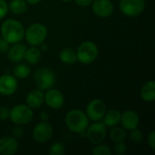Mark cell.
I'll use <instances>...</instances> for the list:
<instances>
[{"mask_svg": "<svg viewBox=\"0 0 155 155\" xmlns=\"http://www.w3.org/2000/svg\"><path fill=\"white\" fill-rule=\"evenodd\" d=\"M27 4H30V5H37L41 0H25Z\"/></svg>", "mask_w": 155, "mask_h": 155, "instance_id": "obj_37", "label": "cell"}, {"mask_svg": "<svg viewBox=\"0 0 155 155\" xmlns=\"http://www.w3.org/2000/svg\"><path fill=\"white\" fill-rule=\"evenodd\" d=\"M59 59L65 64H73L77 61L76 52L69 47L64 48L59 53Z\"/></svg>", "mask_w": 155, "mask_h": 155, "instance_id": "obj_21", "label": "cell"}, {"mask_svg": "<svg viewBox=\"0 0 155 155\" xmlns=\"http://www.w3.org/2000/svg\"><path fill=\"white\" fill-rule=\"evenodd\" d=\"M13 73L15 77L19 79H25L27 78L31 74V68L28 64L25 63H17V64L15 65L13 69Z\"/></svg>", "mask_w": 155, "mask_h": 155, "instance_id": "obj_22", "label": "cell"}, {"mask_svg": "<svg viewBox=\"0 0 155 155\" xmlns=\"http://www.w3.org/2000/svg\"><path fill=\"white\" fill-rule=\"evenodd\" d=\"M106 113V106L103 100L94 99L92 100L86 107V115L89 120L94 122H99L103 120Z\"/></svg>", "mask_w": 155, "mask_h": 155, "instance_id": "obj_9", "label": "cell"}, {"mask_svg": "<svg viewBox=\"0 0 155 155\" xmlns=\"http://www.w3.org/2000/svg\"><path fill=\"white\" fill-rule=\"evenodd\" d=\"M18 88L16 77L10 74H4L0 76V94L9 96L14 94Z\"/></svg>", "mask_w": 155, "mask_h": 155, "instance_id": "obj_13", "label": "cell"}, {"mask_svg": "<svg viewBox=\"0 0 155 155\" xmlns=\"http://www.w3.org/2000/svg\"><path fill=\"white\" fill-rule=\"evenodd\" d=\"M84 132L85 138L93 144L102 143L106 137V126L100 121L88 125Z\"/></svg>", "mask_w": 155, "mask_h": 155, "instance_id": "obj_7", "label": "cell"}, {"mask_svg": "<svg viewBox=\"0 0 155 155\" xmlns=\"http://www.w3.org/2000/svg\"><path fill=\"white\" fill-rule=\"evenodd\" d=\"M110 139L114 143H118V142H123L124 141L126 137V132L124 127H119V126H114L112 127V130L109 133Z\"/></svg>", "mask_w": 155, "mask_h": 155, "instance_id": "obj_24", "label": "cell"}, {"mask_svg": "<svg viewBox=\"0 0 155 155\" xmlns=\"http://www.w3.org/2000/svg\"><path fill=\"white\" fill-rule=\"evenodd\" d=\"M24 133H25L24 128L21 125H17V124L12 130V134L15 138H21L24 135Z\"/></svg>", "mask_w": 155, "mask_h": 155, "instance_id": "obj_30", "label": "cell"}, {"mask_svg": "<svg viewBox=\"0 0 155 155\" xmlns=\"http://www.w3.org/2000/svg\"><path fill=\"white\" fill-rule=\"evenodd\" d=\"M65 153V146L62 143H54L49 148L50 155H64Z\"/></svg>", "mask_w": 155, "mask_h": 155, "instance_id": "obj_25", "label": "cell"}, {"mask_svg": "<svg viewBox=\"0 0 155 155\" xmlns=\"http://www.w3.org/2000/svg\"><path fill=\"white\" fill-rule=\"evenodd\" d=\"M47 28L41 23H35L25 31V39L31 46H37L44 43L47 37Z\"/></svg>", "mask_w": 155, "mask_h": 155, "instance_id": "obj_3", "label": "cell"}, {"mask_svg": "<svg viewBox=\"0 0 155 155\" xmlns=\"http://www.w3.org/2000/svg\"><path fill=\"white\" fill-rule=\"evenodd\" d=\"M64 121L69 130L76 134L84 132L89 125V118L86 114L80 109L70 110L66 114Z\"/></svg>", "mask_w": 155, "mask_h": 155, "instance_id": "obj_2", "label": "cell"}, {"mask_svg": "<svg viewBox=\"0 0 155 155\" xmlns=\"http://www.w3.org/2000/svg\"><path fill=\"white\" fill-rule=\"evenodd\" d=\"M44 102L48 107L56 110L63 107L64 104V97L58 89L52 87L46 90L45 94H44Z\"/></svg>", "mask_w": 155, "mask_h": 155, "instance_id": "obj_11", "label": "cell"}, {"mask_svg": "<svg viewBox=\"0 0 155 155\" xmlns=\"http://www.w3.org/2000/svg\"><path fill=\"white\" fill-rule=\"evenodd\" d=\"M143 138V132L141 130H139L138 128L131 130L130 139H131V141L134 143H142Z\"/></svg>", "mask_w": 155, "mask_h": 155, "instance_id": "obj_27", "label": "cell"}, {"mask_svg": "<svg viewBox=\"0 0 155 155\" xmlns=\"http://www.w3.org/2000/svg\"><path fill=\"white\" fill-rule=\"evenodd\" d=\"M39 45H40V47H39V49L41 50V52H42V51H43V52H45V51H46V50L48 49V47H47V45H46L45 44H44V43H42V44H40Z\"/></svg>", "mask_w": 155, "mask_h": 155, "instance_id": "obj_36", "label": "cell"}, {"mask_svg": "<svg viewBox=\"0 0 155 155\" xmlns=\"http://www.w3.org/2000/svg\"><path fill=\"white\" fill-rule=\"evenodd\" d=\"M99 54L98 46L92 41H84L77 48L76 57L77 61L82 64H89L95 61Z\"/></svg>", "mask_w": 155, "mask_h": 155, "instance_id": "obj_4", "label": "cell"}, {"mask_svg": "<svg viewBox=\"0 0 155 155\" xmlns=\"http://www.w3.org/2000/svg\"><path fill=\"white\" fill-rule=\"evenodd\" d=\"M9 48V44L3 38L0 37V53H5Z\"/></svg>", "mask_w": 155, "mask_h": 155, "instance_id": "obj_33", "label": "cell"}, {"mask_svg": "<svg viewBox=\"0 0 155 155\" xmlns=\"http://www.w3.org/2000/svg\"><path fill=\"white\" fill-rule=\"evenodd\" d=\"M35 80L38 86V89L45 91L54 87L56 77L54 73L51 69L47 67H41L35 71Z\"/></svg>", "mask_w": 155, "mask_h": 155, "instance_id": "obj_6", "label": "cell"}, {"mask_svg": "<svg viewBox=\"0 0 155 155\" xmlns=\"http://www.w3.org/2000/svg\"><path fill=\"white\" fill-rule=\"evenodd\" d=\"M76 5L80 6H88L92 4L93 0H74Z\"/></svg>", "mask_w": 155, "mask_h": 155, "instance_id": "obj_34", "label": "cell"}, {"mask_svg": "<svg viewBox=\"0 0 155 155\" xmlns=\"http://www.w3.org/2000/svg\"><path fill=\"white\" fill-rule=\"evenodd\" d=\"M93 154L94 155H110L112 153L111 149L104 144H96V146L93 150Z\"/></svg>", "mask_w": 155, "mask_h": 155, "instance_id": "obj_26", "label": "cell"}, {"mask_svg": "<svg viewBox=\"0 0 155 155\" xmlns=\"http://www.w3.org/2000/svg\"><path fill=\"white\" fill-rule=\"evenodd\" d=\"M121 114H122L118 110H115V109H111L109 111H106L103 118L104 124L109 128L118 125L121 122Z\"/></svg>", "mask_w": 155, "mask_h": 155, "instance_id": "obj_18", "label": "cell"}, {"mask_svg": "<svg viewBox=\"0 0 155 155\" xmlns=\"http://www.w3.org/2000/svg\"><path fill=\"white\" fill-rule=\"evenodd\" d=\"M145 9L144 0H121L120 10L128 17H136Z\"/></svg>", "mask_w": 155, "mask_h": 155, "instance_id": "obj_8", "label": "cell"}, {"mask_svg": "<svg viewBox=\"0 0 155 155\" xmlns=\"http://www.w3.org/2000/svg\"><path fill=\"white\" fill-rule=\"evenodd\" d=\"M41 50L36 46H31L30 48H26L25 53L24 59L28 64H36L42 56Z\"/></svg>", "mask_w": 155, "mask_h": 155, "instance_id": "obj_20", "label": "cell"}, {"mask_svg": "<svg viewBox=\"0 0 155 155\" xmlns=\"http://www.w3.org/2000/svg\"><path fill=\"white\" fill-rule=\"evenodd\" d=\"M61 1H63V2H64V3H68V2H70V1H72V0H61Z\"/></svg>", "mask_w": 155, "mask_h": 155, "instance_id": "obj_38", "label": "cell"}, {"mask_svg": "<svg viewBox=\"0 0 155 155\" xmlns=\"http://www.w3.org/2000/svg\"><path fill=\"white\" fill-rule=\"evenodd\" d=\"M141 97L145 102H153L155 100V82L150 80L146 82L141 89Z\"/></svg>", "mask_w": 155, "mask_h": 155, "instance_id": "obj_19", "label": "cell"}, {"mask_svg": "<svg viewBox=\"0 0 155 155\" xmlns=\"http://www.w3.org/2000/svg\"><path fill=\"white\" fill-rule=\"evenodd\" d=\"M26 104L32 109L40 108L44 102V93L40 89H35L31 91L26 96Z\"/></svg>", "mask_w": 155, "mask_h": 155, "instance_id": "obj_17", "label": "cell"}, {"mask_svg": "<svg viewBox=\"0 0 155 155\" xmlns=\"http://www.w3.org/2000/svg\"><path fill=\"white\" fill-rule=\"evenodd\" d=\"M34 117V112L27 104H16L9 113L10 120L17 125H25L29 124Z\"/></svg>", "mask_w": 155, "mask_h": 155, "instance_id": "obj_5", "label": "cell"}, {"mask_svg": "<svg viewBox=\"0 0 155 155\" xmlns=\"http://www.w3.org/2000/svg\"><path fill=\"white\" fill-rule=\"evenodd\" d=\"M125 130H133L139 126L140 118L138 114L134 110H126L121 114V122Z\"/></svg>", "mask_w": 155, "mask_h": 155, "instance_id": "obj_14", "label": "cell"}, {"mask_svg": "<svg viewBox=\"0 0 155 155\" xmlns=\"http://www.w3.org/2000/svg\"><path fill=\"white\" fill-rule=\"evenodd\" d=\"M40 118H41V121H43V122H47V121L49 120L50 116H49V114H48L47 112L43 111V112L40 114Z\"/></svg>", "mask_w": 155, "mask_h": 155, "instance_id": "obj_35", "label": "cell"}, {"mask_svg": "<svg viewBox=\"0 0 155 155\" xmlns=\"http://www.w3.org/2000/svg\"><path fill=\"white\" fill-rule=\"evenodd\" d=\"M2 37L8 44L21 42L25 36V28L23 25L15 19H7L1 25Z\"/></svg>", "mask_w": 155, "mask_h": 155, "instance_id": "obj_1", "label": "cell"}, {"mask_svg": "<svg viewBox=\"0 0 155 155\" xmlns=\"http://www.w3.org/2000/svg\"><path fill=\"white\" fill-rule=\"evenodd\" d=\"M147 142H148V144L150 146V148L152 150H155V131H152L150 133V134L148 135V138H147Z\"/></svg>", "mask_w": 155, "mask_h": 155, "instance_id": "obj_32", "label": "cell"}, {"mask_svg": "<svg viewBox=\"0 0 155 155\" xmlns=\"http://www.w3.org/2000/svg\"><path fill=\"white\" fill-rule=\"evenodd\" d=\"M8 10V4L5 0H0V20L7 15Z\"/></svg>", "mask_w": 155, "mask_h": 155, "instance_id": "obj_29", "label": "cell"}, {"mask_svg": "<svg viewBox=\"0 0 155 155\" xmlns=\"http://www.w3.org/2000/svg\"><path fill=\"white\" fill-rule=\"evenodd\" d=\"M54 129L51 124L47 122H40L38 123L34 130H33V136L35 142L39 143H47L53 136Z\"/></svg>", "mask_w": 155, "mask_h": 155, "instance_id": "obj_10", "label": "cell"}, {"mask_svg": "<svg viewBox=\"0 0 155 155\" xmlns=\"http://www.w3.org/2000/svg\"><path fill=\"white\" fill-rule=\"evenodd\" d=\"M115 144L114 145V151L116 154L123 155L125 153L126 150H127V146L126 144L123 142H118V143H114Z\"/></svg>", "mask_w": 155, "mask_h": 155, "instance_id": "obj_28", "label": "cell"}, {"mask_svg": "<svg viewBox=\"0 0 155 155\" xmlns=\"http://www.w3.org/2000/svg\"><path fill=\"white\" fill-rule=\"evenodd\" d=\"M25 50L26 46L24 44L20 42L13 44V45L7 50V58L14 63H19L24 59Z\"/></svg>", "mask_w": 155, "mask_h": 155, "instance_id": "obj_16", "label": "cell"}, {"mask_svg": "<svg viewBox=\"0 0 155 155\" xmlns=\"http://www.w3.org/2000/svg\"><path fill=\"white\" fill-rule=\"evenodd\" d=\"M18 149V142L14 136H5L0 138V154H15Z\"/></svg>", "mask_w": 155, "mask_h": 155, "instance_id": "obj_15", "label": "cell"}, {"mask_svg": "<svg viewBox=\"0 0 155 155\" xmlns=\"http://www.w3.org/2000/svg\"><path fill=\"white\" fill-rule=\"evenodd\" d=\"M92 8L94 15L101 18L109 17L114 10V5L110 0H93Z\"/></svg>", "mask_w": 155, "mask_h": 155, "instance_id": "obj_12", "label": "cell"}, {"mask_svg": "<svg viewBox=\"0 0 155 155\" xmlns=\"http://www.w3.org/2000/svg\"><path fill=\"white\" fill-rule=\"evenodd\" d=\"M10 110L7 107L1 106L0 107V121H5L9 118Z\"/></svg>", "mask_w": 155, "mask_h": 155, "instance_id": "obj_31", "label": "cell"}, {"mask_svg": "<svg viewBox=\"0 0 155 155\" xmlns=\"http://www.w3.org/2000/svg\"><path fill=\"white\" fill-rule=\"evenodd\" d=\"M8 9L15 15H21L27 9V3L25 0H12L8 5Z\"/></svg>", "mask_w": 155, "mask_h": 155, "instance_id": "obj_23", "label": "cell"}]
</instances>
